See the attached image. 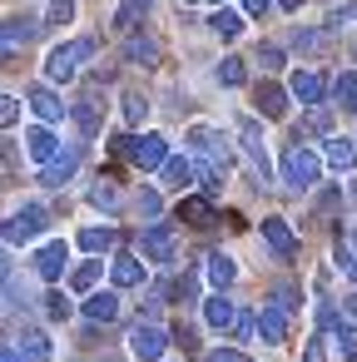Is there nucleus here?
<instances>
[{
	"label": "nucleus",
	"mask_w": 357,
	"mask_h": 362,
	"mask_svg": "<svg viewBox=\"0 0 357 362\" xmlns=\"http://www.w3.org/2000/svg\"><path fill=\"white\" fill-rule=\"evenodd\" d=\"M95 55V40H65V45H55L50 55H45V85H70L75 75H80V65Z\"/></svg>",
	"instance_id": "nucleus-1"
},
{
	"label": "nucleus",
	"mask_w": 357,
	"mask_h": 362,
	"mask_svg": "<svg viewBox=\"0 0 357 362\" xmlns=\"http://www.w3.org/2000/svg\"><path fill=\"white\" fill-rule=\"evenodd\" d=\"M278 174H283V184H288L293 194H308V189L317 184V174H322V159H317V154H312L308 144H293V149L283 154Z\"/></svg>",
	"instance_id": "nucleus-2"
},
{
	"label": "nucleus",
	"mask_w": 357,
	"mask_h": 362,
	"mask_svg": "<svg viewBox=\"0 0 357 362\" xmlns=\"http://www.w3.org/2000/svg\"><path fill=\"white\" fill-rule=\"evenodd\" d=\"M119 149H124V159L134 164V169H164L174 154H169V144L159 139V134H134V139H119Z\"/></svg>",
	"instance_id": "nucleus-3"
},
{
	"label": "nucleus",
	"mask_w": 357,
	"mask_h": 362,
	"mask_svg": "<svg viewBox=\"0 0 357 362\" xmlns=\"http://www.w3.org/2000/svg\"><path fill=\"white\" fill-rule=\"evenodd\" d=\"M45 218H50V214H45L40 204H25V209H16V214L6 218V243H11V248H21V243H35V238L45 233Z\"/></svg>",
	"instance_id": "nucleus-4"
},
{
	"label": "nucleus",
	"mask_w": 357,
	"mask_h": 362,
	"mask_svg": "<svg viewBox=\"0 0 357 362\" xmlns=\"http://www.w3.org/2000/svg\"><path fill=\"white\" fill-rule=\"evenodd\" d=\"M189 149H194V159H199V164H213V169H223V174H228V144H223V134H218V129L194 124V129H189Z\"/></svg>",
	"instance_id": "nucleus-5"
},
{
	"label": "nucleus",
	"mask_w": 357,
	"mask_h": 362,
	"mask_svg": "<svg viewBox=\"0 0 357 362\" xmlns=\"http://www.w3.org/2000/svg\"><path fill=\"white\" fill-rule=\"evenodd\" d=\"M169 352V332L154 327V322H134L129 327V357L134 362H159Z\"/></svg>",
	"instance_id": "nucleus-6"
},
{
	"label": "nucleus",
	"mask_w": 357,
	"mask_h": 362,
	"mask_svg": "<svg viewBox=\"0 0 357 362\" xmlns=\"http://www.w3.org/2000/svg\"><path fill=\"white\" fill-rule=\"evenodd\" d=\"M139 248H144V258H149V263H174V248H179L174 223H149V228H144V238H139Z\"/></svg>",
	"instance_id": "nucleus-7"
},
{
	"label": "nucleus",
	"mask_w": 357,
	"mask_h": 362,
	"mask_svg": "<svg viewBox=\"0 0 357 362\" xmlns=\"http://www.w3.org/2000/svg\"><path fill=\"white\" fill-rule=\"evenodd\" d=\"M65 263H70V243H65V238H50V243L35 253V273H40L45 283H60V278H65Z\"/></svg>",
	"instance_id": "nucleus-8"
},
{
	"label": "nucleus",
	"mask_w": 357,
	"mask_h": 362,
	"mask_svg": "<svg viewBox=\"0 0 357 362\" xmlns=\"http://www.w3.org/2000/svg\"><path fill=\"white\" fill-rule=\"evenodd\" d=\"M25 105L40 115V124H55V119H65V110H70L50 85H30V90H25Z\"/></svg>",
	"instance_id": "nucleus-9"
},
{
	"label": "nucleus",
	"mask_w": 357,
	"mask_h": 362,
	"mask_svg": "<svg viewBox=\"0 0 357 362\" xmlns=\"http://www.w3.org/2000/svg\"><path fill=\"white\" fill-rule=\"evenodd\" d=\"M288 95H293L298 105H312V110H322V95H327V85H322V75H317V70H298V75L288 80Z\"/></svg>",
	"instance_id": "nucleus-10"
},
{
	"label": "nucleus",
	"mask_w": 357,
	"mask_h": 362,
	"mask_svg": "<svg viewBox=\"0 0 357 362\" xmlns=\"http://www.w3.org/2000/svg\"><path fill=\"white\" fill-rule=\"evenodd\" d=\"M25 154L45 169V164H55V159H60V139H55L45 124H35V129H25Z\"/></svg>",
	"instance_id": "nucleus-11"
},
{
	"label": "nucleus",
	"mask_w": 357,
	"mask_h": 362,
	"mask_svg": "<svg viewBox=\"0 0 357 362\" xmlns=\"http://www.w3.org/2000/svg\"><path fill=\"white\" fill-rule=\"evenodd\" d=\"M238 144H243V154L253 159V169L268 179V169H273V164H268V144H263V134H258V124H253V119H243V124H238Z\"/></svg>",
	"instance_id": "nucleus-12"
},
{
	"label": "nucleus",
	"mask_w": 357,
	"mask_h": 362,
	"mask_svg": "<svg viewBox=\"0 0 357 362\" xmlns=\"http://www.w3.org/2000/svg\"><path fill=\"white\" fill-rule=\"evenodd\" d=\"M75 169H80V149H60V159L40 169V184H45V189H65V184L75 179Z\"/></svg>",
	"instance_id": "nucleus-13"
},
{
	"label": "nucleus",
	"mask_w": 357,
	"mask_h": 362,
	"mask_svg": "<svg viewBox=\"0 0 357 362\" xmlns=\"http://www.w3.org/2000/svg\"><path fill=\"white\" fill-rule=\"evenodd\" d=\"M238 313H243V308H238V303H228L223 293H213V298L204 303V322H209L213 332H233V322H238Z\"/></svg>",
	"instance_id": "nucleus-14"
},
{
	"label": "nucleus",
	"mask_w": 357,
	"mask_h": 362,
	"mask_svg": "<svg viewBox=\"0 0 357 362\" xmlns=\"http://www.w3.org/2000/svg\"><path fill=\"white\" fill-rule=\"evenodd\" d=\"M263 243L273 248V258H293V248H298L288 218H263Z\"/></svg>",
	"instance_id": "nucleus-15"
},
{
	"label": "nucleus",
	"mask_w": 357,
	"mask_h": 362,
	"mask_svg": "<svg viewBox=\"0 0 357 362\" xmlns=\"http://www.w3.org/2000/svg\"><path fill=\"white\" fill-rule=\"evenodd\" d=\"M40 35V21H30V16H11L6 21V55H16L21 45H30Z\"/></svg>",
	"instance_id": "nucleus-16"
},
{
	"label": "nucleus",
	"mask_w": 357,
	"mask_h": 362,
	"mask_svg": "<svg viewBox=\"0 0 357 362\" xmlns=\"http://www.w3.org/2000/svg\"><path fill=\"white\" fill-rule=\"evenodd\" d=\"M253 105H258L263 119H288V90H278V85H258Z\"/></svg>",
	"instance_id": "nucleus-17"
},
{
	"label": "nucleus",
	"mask_w": 357,
	"mask_h": 362,
	"mask_svg": "<svg viewBox=\"0 0 357 362\" xmlns=\"http://www.w3.org/2000/svg\"><path fill=\"white\" fill-rule=\"evenodd\" d=\"M80 313H85L90 322H115V317H119V293H90V298L80 303Z\"/></svg>",
	"instance_id": "nucleus-18"
},
{
	"label": "nucleus",
	"mask_w": 357,
	"mask_h": 362,
	"mask_svg": "<svg viewBox=\"0 0 357 362\" xmlns=\"http://www.w3.org/2000/svg\"><path fill=\"white\" fill-rule=\"evenodd\" d=\"M258 332H263V342H283L288 337V313L278 303H263L258 308Z\"/></svg>",
	"instance_id": "nucleus-19"
},
{
	"label": "nucleus",
	"mask_w": 357,
	"mask_h": 362,
	"mask_svg": "<svg viewBox=\"0 0 357 362\" xmlns=\"http://www.w3.org/2000/svg\"><path fill=\"white\" fill-rule=\"evenodd\" d=\"M322 164H327V169H337V174H342V169H352V164H357V144H352V139H342V134H332V139H327V149H322Z\"/></svg>",
	"instance_id": "nucleus-20"
},
{
	"label": "nucleus",
	"mask_w": 357,
	"mask_h": 362,
	"mask_svg": "<svg viewBox=\"0 0 357 362\" xmlns=\"http://www.w3.org/2000/svg\"><path fill=\"white\" fill-rule=\"evenodd\" d=\"M110 278H115V288H139V283H144V263H139L134 253H119V258L110 263Z\"/></svg>",
	"instance_id": "nucleus-21"
},
{
	"label": "nucleus",
	"mask_w": 357,
	"mask_h": 362,
	"mask_svg": "<svg viewBox=\"0 0 357 362\" xmlns=\"http://www.w3.org/2000/svg\"><path fill=\"white\" fill-rule=\"evenodd\" d=\"M194 174H199V164H194V159H179V154H174V159H169V164L159 169V184H164V189H184V184L194 179Z\"/></svg>",
	"instance_id": "nucleus-22"
},
{
	"label": "nucleus",
	"mask_w": 357,
	"mask_h": 362,
	"mask_svg": "<svg viewBox=\"0 0 357 362\" xmlns=\"http://www.w3.org/2000/svg\"><path fill=\"white\" fill-rule=\"evenodd\" d=\"M179 218H189L194 228H213V223H218V214H213L209 199H184V204H179Z\"/></svg>",
	"instance_id": "nucleus-23"
},
{
	"label": "nucleus",
	"mask_w": 357,
	"mask_h": 362,
	"mask_svg": "<svg viewBox=\"0 0 357 362\" xmlns=\"http://www.w3.org/2000/svg\"><path fill=\"white\" fill-rule=\"evenodd\" d=\"M209 30H213L218 40H238V35H243V16H238V11H213V16H209Z\"/></svg>",
	"instance_id": "nucleus-24"
},
{
	"label": "nucleus",
	"mask_w": 357,
	"mask_h": 362,
	"mask_svg": "<svg viewBox=\"0 0 357 362\" xmlns=\"http://www.w3.org/2000/svg\"><path fill=\"white\" fill-rule=\"evenodd\" d=\"M233 278H238V263H233L228 253H209V283H213V288L223 293V288H228Z\"/></svg>",
	"instance_id": "nucleus-25"
},
{
	"label": "nucleus",
	"mask_w": 357,
	"mask_h": 362,
	"mask_svg": "<svg viewBox=\"0 0 357 362\" xmlns=\"http://www.w3.org/2000/svg\"><path fill=\"white\" fill-rule=\"evenodd\" d=\"M16 342H21V352H25L30 362H50V337H45L40 327H25Z\"/></svg>",
	"instance_id": "nucleus-26"
},
{
	"label": "nucleus",
	"mask_w": 357,
	"mask_h": 362,
	"mask_svg": "<svg viewBox=\"0 0 357 362\" xmlns=\"http://www.w3.org/2000/svg\"><path fill=\"white\" fill-rule=\"evenodd\" d=\"M115 243H119L115 228H85V233H80V248H85V253H110Z\"/></svg>",
	"instance_id": "nucleus-27"
},
{
	"label": "nucleus",
	"mask_w": 357,
	"mask_h": 362,
	"mask_svg": "<svg viewBox=\"0 0 357 362\" xmlns=\"http://www.w3.org/2000/svg\"><path fill=\"white\" fill-rule=\"evenodd\" d=\"M213 80H218V85H228V90H238V85L248 80V70H243V60H238V55H223V65L213 70Z\"/></svg>",
	"instance_id": "nucleus-28"
},
{
	"label": "nucleus",
	"mask_w": 357,
	"mask_h": 362,
	"mask_svg": "<svg viewBox=\"0 0 357 362\" xmlns=\"http://www.w3.org/2000/svg\"><path fill=\"white\" fill-rule=\"evenodd\" d=\"M332 263H337V268H342V278L357 288V253H352V243H347V238H337V243H332Z\"/></svg>",
	"instance_id": "nucleus-29"
},
{
	"label": "nucleus",
	"mask_w": 357,
	"mask_h": 362,
	"mask_svg": "<svg viewBox=\"0 0 357 362\" xmlns=\"http://www.w3.org/2000/svg\"><path fill=\"white\" fill-rule=\"evenodd\" d=\"M119 115H124V124H129V129H139V124H144V115H149V100H144V95H124V100H119Z\"/></svg>",
	"instance_id": "nucleus-30"
},
{
	"label": "nucleus",
	"mask_w": 357,
	"mask_h": 362,
	"mask_svg": "<svg viewBox=\"0 0 357 362\" xmlns=\"http://www.w3.org/2000/svg\"><path fill=\"white\" fill-rule=\"evenodd\" d=\"M100 273H105V263H80V268L70 273V288H75V293H95Z\"/></svg>",
	"instance_id": "nucleus-31"
},
{
	"label": "nucleus",
	"mask_w": 357,
	"mask_h": 362,
	"mask_svg": "<svg viewBox=\"0 0 357 362\" xmlns=\"http://www.w3.org/2000/svg\"><path fill=\"white\" fill-rule=\"evenodd\" d=\"M124 60H129V65H154L159 50H154V40H139V35H134V40L124 45Z\"/></svg>",
	"instance_id": "nucleus-32"
},
{
	"label": "nucleus",
	"mask_w": 357,
	"mask_h": 362,
	"mask_svg": "<svg viewBox=\"0 0 357 362\" xmlns=\"http://www.w3.org/2000/svg\"><path fill=\"white\" fill-rule=\"evenodd\" d=\"M75 124H80V134H85V139H95V134H100V119H95V100H80V105H75Z\"/></svg>",
	"instance_id": "nucleus-33"
},
{
	"label": "nucleus",
	"mask_w": 357,
	"mask_h": 362,
	"mask_svg": "<svg viewBox=\"0 0 357 362\" xmlns=\"http://www.w3.org/2000/svg\"><path fill=\"white\" fill-rule=\"evenodd\" d=\"M332 95H337V105H342V110H357V75H352V70H347V75H337Z\"/></svg>",
	"instance_id": "nucleus-34"
},
{
	"label": "nucleus",
	"mask_w": 357,
	"mask_h": 362,
	"mask_svg": "<svg viewBox=\"0 0 357 362\" xmlns=\"http://www.w3.org/2000/svg\"><path fill=\"white\" fill-rule=\"evenodd\" d=\"M144 11H149V0H124V6L115 11V30H129V25L144 16Z\"/></svg>",
	"instance_id": "nucleus-35"
},
{
	"label": "nucleus",
	"mask_w": 357,
	"mask_h": 362,
	"mask_svg": "<svg viewBox=\"0 0 357 362\" xmlns=\"http://www.w3.org/2000/svg\"><path fill=\"white\" fill-rule=\"evenodd\" d=\"M90 204H95V209H119V189H115L110 179H100V184L90 189Z\"/></svg>",
	"instance_id": "nucleus-36"
},
{
	"label": "nucleus",
	"mask_w": 357,
	"mask_h": 362,
	"mask_svg": "<svg viewBox=\"0 0 357 362\" xmlns=\"http://www.w3.org/2000/svg\"><path fill=\"white\" fill-rule=\"evenodd\" d=\"M70 313H75V303H70L65 293H45V317H50V322H65Z\"/></svg>",
	"instance_id": "nucleus-37"
},
{
	"label": "nucleus",
	"mask_w": 357,
	"mask_h": 362,
	"mask_svg": "<svg viewBox=\"0 0 357 362\" xmlns=\"http://www.w3.org/2000/svg\"><path fill=\"white\" fill-rule=\"evenodd\" d=\"M169 298H179V303H194V298H199V278H194V273L174 278V283H169Z\"/></svg>",
	"instance_id": "nucleus-38"
},
{
	"label": "nucleus",
	"mask_w": 357,
	"mask_h": 362,
	"mask_svg": "<svg viewBox=\"0 0 357 362\" xmlns=\"http://www.w3.org/2000/svg\"><path fill=\"white\" fill-rule=\"evenodd\" d=\"M70 16H75V0H50L45 25H70Z\"/></svg>",
	"instance_id": "nucleus-39"
},
{
	"label": "nucleus",
	"mask_w": 357,
	"mask_h": 362,
	"mask_svg": "<svg viewBox=\"0 0 357 362\" xmlns=\"http://www.w3.org/2000/svg\"><path fill=\"white\" fill-rule=\"evenodd\" d=\"M337 347H342V357H347V362H357V327H352V322H342V327H337Z\"/></svg>",
	"instance_id": "nucleus-40"
},
{
	"label": "nucleus",
	"mask_w": 357,
	"mask_h": 362,
	"mask_svg": "<svg viewBox=\"0 0 357 362\" xmlns=\"http://www.w3.org/2000/svg\"><path fill=\"white\" fill-rule=\"evenodd\" d=\"M21 308H25V293H21L16 273H6V313H21Z\"/></svg>",
	"instance_id": "nucleus-41"
},
{
	"label": "nucleus",
	"mask_w": 357,
	"mask_h": 362,
	"mask_svg": "<svg viewBox=\"0 0 357 362\" xmlns=\"http://www.w3.org/2000/svg\"><path fill=\"white\" fill-rule=\"evenodd\" d=\"M204 362H253L248 352H238V347H209L204 352Z\"/></svg>",
	"instance_id": "nucleus-42"
},
{
	"label": "nucleus",
	"mask_w": 357,
	"mask_h": 362,
	"mask_svg": "<svg viewBox=\"0 0 357 362\" xmlns=\"http://www.w3.org/2000/svg\"><path fill=\"white\" fill-rule=\"evenodd\" d=\"M293 45L298 50H322V30H293Z\"/></svg>",
	"instance_id": "nucleus-43"
},
{
	"label": "nucleus",
	"mask_w": 357,
	"mask_h": 362,
	"mask_svg": "<svg viewBox=\"0 0 357 362\" xmlns=\"http://www.w3.org/2000/svg\"><path fill=\"white\" fill-rule=\"evenodd\" d=\"M258 65L263 70H283V50L278 45H258Z\"/></svg>",
	"instance_id": "nucleus-44"
},
{
	"label": "nucleus",
	"mask_w": 357,
	"mask_h": 362,
	"mask_svg": "<svg viewBox=\"0 0 357 362\" xmlns=\"http://www.w3.org/2000/svg\"><path fill=\"white\" fill-rule=\"evenodd\" d=\"M253 332H258V317H253V313H238V322H233V337H238V342H248Z\"/></svg>",
	"instance_id": "nucleus-45"
},
{
	"label": "nucleus",
	"mask_w": 357,
	"mask_h": 362,
	"mask_svg": "<svg viewBox=\"0 0 357 362\" xmlns=\"http://www.w3.org/2000/svg\"><path fill=\"white\" fill-rule=\"evenodd\" d=\"M16 119H21V100H16V95H6V100H0V124L11 129Z\"/></svg>",
	"instance_id": "nucleus-46"
},
{
	"label": "nucleus",
	"mask_w": 357,
	"mask_h": 362,
	"mask_svg": "<svg viewBox=\"0 0 357 362\" xmlns=\"http://www.w3.org/2000/svg\"><path fill=\"white\" fill-rule=\"evenodd\" d=\"M159 209H164V199H159V189H149V194H139V214H144V218H154Z\"/></svg>",
	"instance_id": "nucleus-47"
},
{
	"label": "nucleus",
	"mask_w": 357,
	"mask_h": 362,
	"mask_svg": "<svg viewBox=\"0 0 357 362\" xmlns=\"http://www.w3.org/2000/svg\"><path fill=\"white\" fill-rule=\"evenodd\" d=\"M273 298H278V308H283V313H293V308H298V288H278Z\"/></svg>",
	"instance_id": "nucleus-48"
},
{
	"label": "nucleus",
	"mask_w": 357,
	"mask_h": 362,
	"mask_svg": "<svg viewBox=\"0 0 357 362\" xmlns=\"http://www.w3.org/2000/svg\"><path fill=\"white\" fill-rule=\"evenodd\" d=\"M322 357H327V352H322V337H312V342L303 347V362H322Z\"/></svg>",
	"instance_id": "nucleus-49"
},
{
	"label": "nucleus",
	"mask_w": 357,
	"mask_h": 362,
	"mask_svg": "<svg viewBox=\"0 0 357 362\" xmlns=\"http://www.w3.org/2000/svg\"><path fill=\"white\" fill-rule=\"evenodd\" d=\"M154 313H159V293H149V298L139 303V322H144V317H154Z\"/></svg>",
	"instance_id": "nucleus-50"
},
{
	"label": "nucleus",
	"mask_w": 357,
	"mask_h": 362,
	"mask_svg": "<svg viewBox=\"0 0 357 362\" xmlns=\"http://www.w3.org/2000/svg\"><path fill=\"white\" fill-rule=\"evenodd\" d=\"M0 362H30V357L21 352V342H6V357H0Z\"/></svg>",
	"instance_id": "nucleus-51"
},
{
	"label": "nucleus",
	"mask_w": 357,
	"mask_h": 362,
	"mask_svg": "<svg viewBox=\"0 0 357 362\" xmlns=\"http://www.w3.org/2000/svg\"><path fill=\"white\" fill-rule=\"evenodd\" d=\"M268 6H273V0H243V16H263Z\"/></svg>",
	"instance_id": "nucleus-52"
},
{
	"label": "nucleus",
	"mask_w": 357,
	"mask_h": 362,
	"mask_svg": "<svg viewBox=\"0 0 357 362\" xmlns=\"http://www.w3.org/2000/svg\"><path fill=\"white\" fill-rule=\"evenodd\" d=\"M174 337H179L184 347H194V327H189V322H179V327H174Z\"/></svg>",
	"instance_id": "nucleus-53"
},
{
	"label": "nucleus",
	"mask_w": 357,
	"mask_h": 362,
	"mask_svg": "<svg viewBox=\"0 0 357 362\" xmlns=\"http://www.w3.org/2000/svg\"><path fill=\"white\" fill-rule=\"evenodd\" d=\"M342 21H357V6H342V11L332 16V25H342Z\"/></svg>",
	"instance_id": "nucleus-54"
},
{
	"label": "nucleus",
	"mask_w": 357,
	"mask_h": 362,
	"mask_svg": "<svg viewBox=\"0 0 357 362\" xmlns=\"http://www.w3.org/2000/svg\"><path fill=\"white\" fill-rule=\"evenodd\" d=\"M278 6H283V11H298V6H303V0H278Z\"/></svg>",
	"instance_id": "nucleus-55"
},
{
	"label": "nucleus",
	"mask_w": 357,
	"mask_h": 362,
	"mask_svg": "<svg viewBox=\"0 0 357 362\" xmlns=\"http://www.w3.org/2000/svg\"><path fill=\"white\" fill-rule=\"evenodd\" d=\"M347 313H352V317H357V293H352V298H347Z\"/></svg>",
	"instance_id": "nucleus-56"
},
{
	"label": "nucleus",
	"mask_w": 357,
	"mask_h": 362,
	"mask_svg": "<svg viewBox=\"0 0 357 362\" xmlns=\"http://www.w3.org/2000/svg\"><path fill=\"white\" fill-rule=\"evenodd\" d=\"M352 199H357V184H352Z\"/></svg>",
	"instance_id": "nucleus-57"
},
{
	"label": "nucleus",
	"mask_w": 357,
	"mask_h": 362,
	"mask_svg": "<svg viewBox=\"0 0 357 362\" xmlns=\"http://www.w3.org/2000/svg\"><path fill=\"white\" fill-rule=\"evenodd\" d=\"M184 6H194V0H184Z\"/></svg>",
	"instance_id": "nucleus-58"
},
{
	"label": "nucleus",
	"mask_w": 357,
	"mask_h": 362,
	"mask_svg": "<svg viewBox=\"0 0 357 362\" xmlns=\"http://www.w3.org/2000/svg\"><path fill=\"white\" fill-rule=\"evenodd\" d=\"M218 11H223V0H218Z\"/></svg>",
	"instance_id": "nucleus-59"
}]
</instances>
